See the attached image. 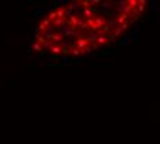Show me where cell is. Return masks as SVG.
<instances>
[{
	"instance_id": "8fae6325",
	"label": "cell",
	"mask_w": 160,
	"mask_h": 144,
	"mask_svg": "<svg viewBox=\"0 0 160 144\" xmlns=\"http://www.w3.org/2000/svg\"><path fill=\"white\" fill-rule=\"evenodd\" d=\"M112 7V3H109V1H105V3H102V8H111Z\"/></svg>"
},
{
	"instance_id": "7a4b0ae2",
	"label": "cell",
	"mask_w": 160,
	"mask_h": 144,
	"mask_svg": "<svg viewBox=\"0 0 160 144\" xmlns=\"http://www.w3.org/2000/svg\"><path fill=\"white\" fill-rule=\"evenodd\" d=\"M93 14H94V10H93V8H83V15H84L87 20L93 18Z\"/></svg>"
},
{
	"instance_id": "30bf717a",
	"label": "cell",
	"mask_w": 160,
	"mask_h": 144,
	"mask_svg": "<svg viewBox=\"0 0 160 144\" xmlns=\"http://www.w3.org/2000/svg\"><path fill=\"white\" fill-rule=\"evenodd\" d=\"M128 27H130V24L126 21L124 24H122V25H120V29H122V31H126V29H128Z\"/></svg>"
},
{
	"instance_id": "4fadbf2b",
	"label": "cell",
	"mask_w": 160,
	"mask_h": 144,
	"mask_svg": "<svg viewBox=\"0 0 160 144\" xmlns=\"http://www.w3.org/2000/svg\"><path fill=\"white\" fill-rule=\"evenodd\" d=\"M61 61H62V63H64V64H65V63L68 61V58H66V57H62V58H61Z\"/></svg>"
},
{
	"instance_id": "7c38bea8",
	"label": "cell",
	"mask_w": 160,
	"mask_h": 144,
	"mask_svg": "<svg viewBox=\"0 0 160 144\" xmlns=\"http://www.w3.org/2000/svg\"><path fill=\"white\" fill-rule=\"evenodd\" d=\"M72 54H73V55H79V54H80V50H79L77 47L73 48V50H72Z\"/></svg>"
},
{
	"instance_id": "6da1fadb",
	"label": "cell",
	"mask_w": 160,
	"mask_h": 144,
	"mask_svg": "<svg viewBox=\"0 0 160 144\" xmlns=\"http://www.w3.org/2000/svg\"><path fill=\"white\" fill-rule=\"evenodd\" d=\"M76 44H77V48H79V50H86L88 42H87V39H86V37H77Z\"/></svg>"
},
{
	"instance_id": "5b68a950",
	"label": "cell",
	"mask_w": 160,
	"mask_h": 144,
	"mask_svg": "<svg viewBox=\"0 0 160 144\" xmlns=\"http://www.w3.org/2000/svg\"><path fill=\"white\" fill-rule=\"evenodd\" d=\"M98 36H97V33H90L88 36H87V42H95Z\"/></svg>"
},
{
	"instance_id": "ba28073f",
	"label": "cell",
	"mask_w": 160,
	"mask_h": 144,
	"mask_svg": "<svg viewBox=\"0 0 160 144\" xmlns=\"http://www.w3.org/2000/svg\"><path fill=\"white\" fill-rule=\"evenodd\" d=\"M144 8H145V1H144V0H141V1H139V6H138V11H139V13H142Z\"/></svg>"
},
{
	"instance_id": "8992f818",
	"label": "cell",
	"mask_w": 160,
	"mask_h": 144,
	"mask_svg": "<svg viewBox=\"0 0 160 144\" xmlns=\"http://www.w3.org/2000/svg\"><path fill=\"white\" fill-rule=\"evenodd\" d=\"M33 50H35V51H38V53H40V51H43V47L39 44V43L35 42V43H33Z\"/></svg>"
},
{
	"instance_id": "52a82bcc",
	"label": "cell",
	"mask_w": 160,
	"mask_h": 144,
	"mask_svg": "<svg viewBox=\"0 0 160 144\" xmlns=\"http://www.w3.org/2000/svg\"><path fill=\"white\" fill-rule=\"evenodd\" d=\"M106 42L108 40H106V37L105 36H99L98 39H97V43H98V44H105Z\"/></svg>"
},
{
	"instance_id": "277c9868",
	"label": "cell",
	"mask_w": 160,
	"mask_h": 144,
	"mask_svg": "<svg viewBox=\"0 0 160 144\" xmlns=\"http://www.w3.org/2000/svg\"><path fill=\"white\" fill-rule=\"evenodd\" d=\"M57 14V18H61V20H65V8H58L55 11Z\"/></svg>"
},
{
	"instance_id": "9c48e42d",
	"label": "cell",
	"mask_w": 160,
	"mask_h": 144,
	"mask_svg": "<svg viewBox=\"0 0 160 144\" xmlns=\"http://www.w3.org/2000/svg\"><path fill=\"white\" fill-rule=\"evenodd\" d=\"M113 35H115V36H120V35H122V29H120V28H115V29H113Z\"/></svg>"
},
{
	"instance_id": "3957f363",
	"label": "cell",
	"mask_w": 160,
	"mask_h": 144,
	"mask_svg": "<svg viewBox=\"0 0 160 144\" xmlns=\"http://www.w3.org/2000/svg\"><path fill=\"white\" fill-rule=\"evenodd\" d=\"M127 14H124V13H123V14H120V15H119V18H116V22H118V25L119 24H120V25H122V24H124V22H126V20H127Z\"/></svg>"
}]
</instances>
